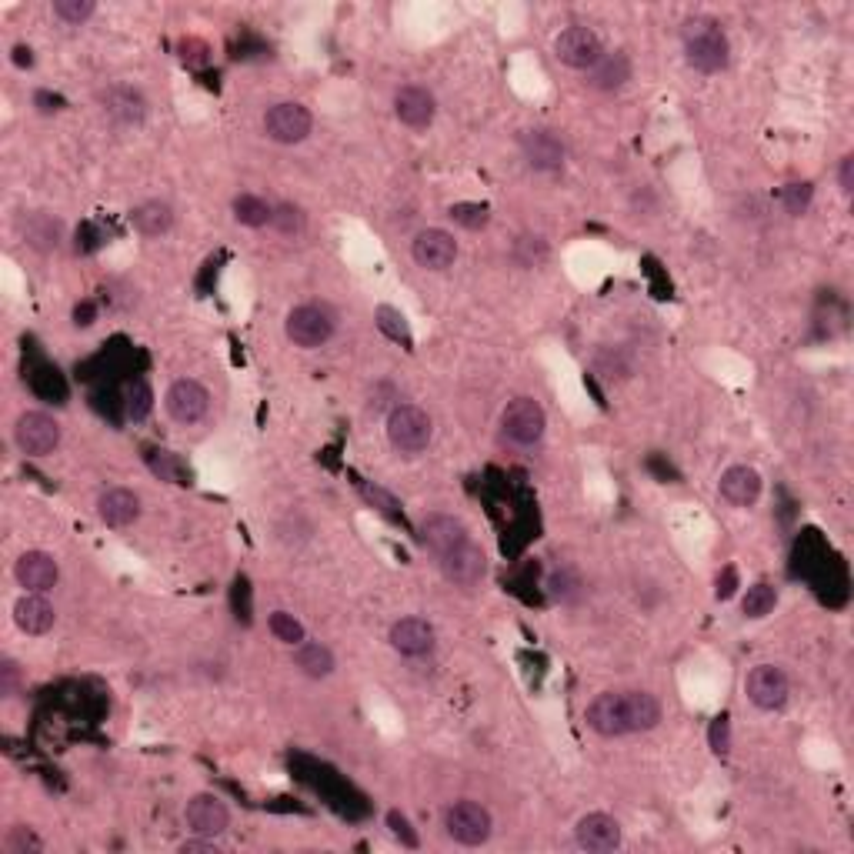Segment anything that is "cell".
<instances>
[{
	"label": "cell",
	"mask_w": 854,
	"mask_h": 854,
	"mask_svg": "<svg viewBox=\"0 0 854 854\" xmlns=\"http://www.w3.org/2000/svg\"><path fill=\"white\" fill-rule=\"evenodd\" d=\"M728 37H724L721 24L714 17H691L684 24V57L694 71L701 74H718L728 67Z\"/></svg>",
	"instance_id": "1"
},
{
	"label": "cell",
	"mask_w": 854,
	"mask_h": 854,
	"mask_svg": "<svg viewBox=\"0 0 854 854\" xmlns=\"http://www.w3.org/2000/svg\"><path fill=\"white\" fill-rule=\"evenodd\" d=\"M337 331V314L331 304L324 301H307L297 304L284 321V334L294 347H304V351H314V347L327 344Z\"/></svg>",
	"instance_id": "2"
},
{
	"label": "cell",
	"mask_w": 854,
	"mask_h": 854,
	"mask_svg": "<svg viewBox=\"0 0 854 854\" xmlns=\"http://www.w3.org/2000/svg\"><path fill=\"white\" fill-rule=\"evenodd\" d=\"M434 424L427 411H421L417 404H397L391 414H387V441H391L394 451L401 454H421L427 444H431Z\"/></svg>",
	"instance_id": "3"
},
{
	"label": "cell",
	"mask_w": 854,
	"mask_h": 854,
	"mask_svg": "<svg viewBox=\"0 0 854 854\" xmlns=\"http://www.w3.org/2000/svg\"><path fill=\"white\" fill-rule=\"evenodd\" d=\"M544 427H548V414H544V407L534 401V397H514V401H508V407L501 411L504 438L521 444V448L538 444L544 438Z\"/></svg>",
	"instance_id": "4"
},
{
	"label": "cell",
	"mask_w": 854,
	"mask_h": 854,
	"mask_svg": "<svg viewBox=\"0 0 854 854\" xmlns=\"http://www.w3.org/2000/svg\"><path fill=\"white\" fill-rule=\"evenodd\" d=\"M444 831L451 834L458 844H468V848H478L491 838L494 831V821H491V811L484 808L478 801H454L448 811H444Z\"/></svg>",
	"instance_id": "5"
},
{
	"label": "cell",
	"mask_w": 854,
	"mask_h": 854,
	"mask_svg": "<svg viewBox=\"0 0 854 854\" xmlns=\"http://www.w3.org/2000/svg\"><path fill=\"white\" fill-rule=\"evenodd\" d=\"M588 728L601 738H621L631 734V701L628 691H604L588 704Z\"/></svg>",
	"instance_id": "6"
},
{
	"label": "cell",
	"mask_w": 854,
	"mask_h": 854,
	"mask_svg": "<svg viewBox=\"0 0 854 854\" xmlns=\"http://www.w3.org/2000/svg\"><path fill=\"white\" fill-rule=\"evenodd\" d=\"M14 441L27 458H47V454H54V448L61 444V424L44 411H27L17 417Z\"/></svg>",
	"instance_id": "7"
},
{
	"label": "cell",
	"mask_w": 854,
	"mask_h": 854,
	"mask_svg": "<svg viewBox=\"0 0 854 854\" xmlns=\"http://www.w3.org/2000/svg\"><path fill=\"white\" fill-rule=\"evenodd\" d=\"M554 57H558L561 64L574 67V71H591V67L604 57L601 37L584 24L564 27V31L554 37Z\"/></svg>",
	"instance_id": "8"
},
{
	"label": "cell",
	"mask_w": 854,
	"mask_h": 854,
	"mask_svg": "<svg viewBox=\"0 0 854 854\" xmlns=\"http://www.w3.org/2000/svg\"><path fill=\"white\" fill-rule=\"evenodd\" d=\"M314 127V117L304 104L297 101H281L267 107L264 114V134L277 144H301Z\"/></svg>",
	"instance_id": "9"
},
{
	"label": "cell",
	"mask_w": 854,
	"mask_h": 854,
	"mask_svg": "<svg viewBox=\"0 0 854 854\" xmlns=\"http://www.w3.org/2000/svg\"><path fill=\"white\" fill-rule=\"evenodd\" d=\"M744 691L754 708L761 711H781L788 704V694H791V684H788V674L774 664H758L751 668L748 681H744Z\"/></svg>",
	"instance_id": "10"
},
{
	"label": "cell",
	"mask_w": 854,
	"mask_h": 854,
	"mask_svg": "<svg viewBox=\"0 0 854 854\" xmlns=\"http://www.w3.org/2000/svg\"><path fill=\"white\" fill-rule=\"evenodd\" d=\"M438 564H441L444 578L451 584H458V588H478L484 581V571H488V558H484V551L471 538L461 541L458 548H451L448 554H441Z\"/></svg>",
	"instance_id": "11"
},
{
	"label": "cell",
	"mask_w": 854,
	"mask_h": 854,
	"mask_svg": "<svg viewBox=\"0 0 854 854\" xmlns=\"http://www.w3.org/2000/svg\"><path fill=\"white\" fill-rule=\"evenodd\" d=\"M164 407L177 424H197L207 417L211 394H207V387L201 381H194V377H181V381H174L167 387Z\"/></svg>",
	"instance_id": "12"
},
{
	"label": "cell",
	"mask_w": 854,
	"mask_h": 854,
	"mask_svg": "<svg viewBox=\"0 0 854 854\" xmlns=\"http://www.w3.org/2000/svg\"><path fill=\"white\" fill-rule=\"evenodd\" d=\"M411 257L424 271H448L458 261V241H454V234L441 231V227H427V231L414 237Z\"/></svg>",
	"instance_id": "13"
},
{
	"label": "cell",
	"mask_w": 854,
	"mask_h": 854,
	"mask_svg": "<svg viewBox=\"0 0 854 854\" xmlns=\"http://www.w3.org/2000/svg\"><path fill=\"white\" fill-rule=\"evenodd\" d=\"M394 114L401 124L414 127V131H424V127H431L434 114H438V101H434V94L427 91V87L404 84V87H397V94H394Z\"/></svg>",
	"instance_id": "14"
},
{
	"label": "cell",
	"mask_w": 854,
	"mask_h": 854,
	"mask_svg": "<svg viewBox=\"0 0 854 854\" xmlns=\"http://www.w3.org/2000/svg\"><path fill=\"white\" fill-rule=\"evenodd\" d=\"M184 818L191 824L194 834H204V838H214V834H224L227 824H231V811L227 804L217 798V794H194L184 808Z\"/></svg>",
	"instance_id": "15"
},
{
	"label": "cell",
	"mask_w": 854,
	"mask_h": 854,
	"mask_svg": "<svg viewBox=\"0 0 854 854\" xmlns=\"http://www.w3.org/2000/svg\"><path fill=\"white\" fill-rule=\"evenodd\" d=\"M14 578H17V584H21V588L34 591V594H44V591L54 588L57 578H61V568H57L54 554H47V551H27V554H21V558H17V564H14Z\"/></svg>",
	"instance_id": "16"
},
{
	"label": "cell",
	"mask_w": 854,
	"mask_h": 854,
	"mask_svg": "<svg viewBox=\"0 0 854 854\" xmlns=\"http://www.w3.org/2000/svg\"><path fill=\"white\" fill-rule=\"evenodd\" d=\"M574 838H578V844L584 851H614L621 844V824L611 818V814L604 811H594V814H584V818L578 821V828H574Z\"/></svg>",
	"instance_id": "17"
},
{
	"label": "cell",
	"mask_w": 854,
	"mask_h": 854,
	"mask_svg": "<svg viewBox=\"0 0 854 854\" xmlns=\"http://www.w3.org/2000/svg\"><path fill=\"white\" fill-rule=\"evenodd\" d=\"M468 538H471L468 528H464L458 518H451V514H431V518L421 524V544L434 554V558L448 554L451 548H458V544Z\"/></svg>",
	"instance_id": "18"
},
{
	"label": "cell",
	"mask_w": 854,
	"mask_h": 854,
	"mask_svg": "<svg viewBox=\"0 0 854 854\" xmlns=\"http://www.w3.org/2000/svg\"><path fill=\"white\" fill-rule=\"evenodd\" d=\"M718 491L731 508H751L761 498V474L748 468V464H734V468L721 474Z\"/></svg>",
	"instance_id": "19"
},
{
	"label": "cell",
	"mask_w": 854,
	"mask_h": 854,
	"mask_svg": "<svg viewBox=\"0 0 854 854\" xmlns=\"http://www.w3.org/2000/svg\"><path fill=\"white\" fill-rule=\"evenodd\" d=\"M391 648L407 658H424L434 651V628L424 618H401L391 624Z\"/></svg>",
	"instance_id": "20"
},
{
	"label": "cell",
	"mask_w": 854,
	"mask_h": 854,
	"mask_svg": "<svg viewBox=\"0 0 854 854\" xmlns=\"http://www.w3.org/2000/svg\"><path fill=\"white\" fill-rule=\"evenodd\" d=\"M97 514L107 528H131L141 518V498L127 488H111L97 498Z\"/></svg>",
	"instance_id": "21"
},
{
	"label": "cell",
	"mask_w": 854,
	"mask_h": 854,
	"mask_svg": "<svg viewBox=\"0 0 854 854\" xmlns=\"http://www.w3.org/2000/svg\"><path fill=\"white\" fill-rule=\"evenodd\" d=\"M521 151L534 171H561L564 144L551 131H528L521 137Z\"/></svg>",
	"instance_id": "22"
},
{
	"label": "cell",
	"mask_w": 854,
	"mask_h": 854,
	"mask_svg": "<svg viewBox=\"0 0 854 854\" xmlns=\"http://www.w3.org/2000/svg\"><path fill=\"white\" fill-rule=\"evenodd\" d=\"M14 621L24 634H47L54 628L57 614H54L51 601L41 598V594H34V591H27L24 598L14 604Z\"/></svg>",
	"instance_id": "23"
},
{
	"label": "cell",
	"mask_w": 854,
	"mask_h": 854,
	"mask_svg": "<svg viewBox=\"0 0 854 854\" xmlns=\"http://www.w3.org/2000/svg\"><path fill=\"white\" fill-rule=\"evenodd\" d=\"M588 77H591V87H598V91H621V87L631 81V57L624 51L604 54L588 71Z\"/></svg>",
	"instance_id": "24"
},
{
	"label": "cell",
	"mask_w": 854,
	"mask_h": 854,
	"mask_svg": "<svg viewBox=\"0 0 854 854\" xmlns=\"http://www.w3.org/2000/svg\"><path fill=\"white\" fill-rule=\"evenodd\" d=\"M104 111L121 124H141L147 117V104L144 97L131 91V87H111L104 94Z\"/></svg>",
	"instance_id": "25"
},
{
	"label": "cell",
	"mask_w": 854,
	"mask_h": 854,
	"mask_svg": "<svg viewBox=\"0 0 854 854\" xmlns=\"http://www.w3.org/2000/svg\"><path fill=\"white\" fill-rule=\"evenodd\" d=\"M294 664L314 681L331 678L334 668H337L331 648H324V644H317V641H301V644H297V648H294Z\"/></svg>",
	"instance_id": "26"
},
{
	"label": "cell",
	"mask_w": 854,
	"mask_h": 854,
	"mask_svg": "<svg viewBox=\"0 0 854 854\" xmlns=\"http://www.w3.org/2000/svg\"><path fill=\"white\" fill-rule=\"evenodd\" d=\"M61 221H54L51 214H27L24 221V241L34 247V251H57L61 247Z\"/></svg>",
	"instance_id": "27"
},
{
	"label": "cell",
	"mask_w": 854,
	"mask_h": 854,
	"mask_svg": "<svg viewBox=\"0 0 854 854\" xmlns=\"http://www.w3.org/2000/svg\"><path fill=\"white\" fill-rule=\"evenodd\" d=\"M131 221L144 237H161L171 231L174 211H171V204H164V201H144L141 207H134Z\"/></svg>",
	"instance_id": "28"
},
{
	"label": "cell",
	"mask_w": 854,
	"mask_h": 854,
	"mask_svg": "<svg viewBox=\"0 0 854 854\" xmlns=\"http://www.w3.org/2000/svg\"><path fill=\"white\" fill-rule=\"evenodd\" d=\"M274 217V207L257 194H241L234 197V221L244 224V227H264L271 224Z\"/></svg>",
	"instance_id": "29"
},
{
	"label": "cell",
	"mask_w": 854,
	"mask_h": 854,
	"mask_svg": "<svg viewBox=\"0 0 854 854\" xmlns=\"http://www.w3.org/2000/svg\"><path fill=\"white\" fill-rule=\"evenodd\" d=\"M374 321H377V331H381L384 337H391L394 344H401V347H411V344H414L411 327H407V317L397 311V307L381 304V307L374 311Z\"/></svg>",
	"instance_id": "30"
},
{
	"label": "cell",
	"mask_w": 854,
	"mask_h": 854,
	"mask_svg": "<svg viewBox=\"0 0 854 854\" xmlns=\"http://www.w3.org/2000/svg\"><path fill=\"white\" fill-rule=\"evenodd\" d=\"M631 701V724L634 731H651L661 721V701L648 691H628Z\"/></svg>",
	"instance_id": "31"
},
{
	"label": "cell",
	"mask_w": 854,
	"mask_h": 854,
	"mask_svg": "<svg viewBox=\"0 0 854 854\" xmlns=\"http://www.w3.org/2000/svg\"><path fill=\"white\" fill-rule=\"evenodd\" d=\"M774 604H778V591L761 581V584H754V588H748V594H744V601H741V611L748 614V618H764V614L774 611Z\"/></svg>",
	"instance_id": "32"
},
{
	"label": "cell",
	"mask_w": 854,
	"mask_h": 854,
	"mask_svg": "<svg viewBox=\"0 0 854 854\" xmlns=\"http://www.w3.org/2000/svg\"><path fill=\"white\" fill-rule=\"evenodd\" d=\"M267 628H271V634L277 641L291 644V648H297V644L304 641V624L287 611H274L271 618H267Z\"/></svg>",
	"instance_id": "33"
},
{
	"label": "cell",
	"mask_w": 854,
	"mask_h": 854,
	"mask_svg": "<svg viewBox=\"0 0 854 854\" xmlns=\"http://www.w3.org/2000/svg\"><path fill=\"white\" fill-rule=\"evenodd\" d=\"M124 411L131 421H144L147 414L154 411V391L147 381H134L127 387V401H124Z\"/></svg>",
	"instance_id": "34"
},
{
	"label": "cell",
	"mask_w": 854,
	"mask_h": 854,
	"mask_svg": "<svg viewBox=\"0 0 854 854\" xmlns=\"http://www.w3.org/2000/svg\"><path fill=\"white\" fill-rule=\"evenodd\" d=\"M361 494L367 498V504H374V508L384 514V518H391L394 524H404V511H401V504H397L394 494H387L384 488H377V484H364Z\"/></svg>",
	"instance_id": "35"
},
{
	"label": "cell",
	"mask_w": 854,
	"mask_h": 854,
	"mask_svg": "<svg viewBox=\"0 0 854 854\" xmlns=\"http://www.w3.org/2000/svg\"><path fill=\"white\" fill-rule=\"evenodd\" d=\"M448 214L454 224L468 227V231H481V227H488L491 221V211L484 204H454Z\"/></svg>",
	"instance_id": "36"
},
{
	"label": "cell",
	"mask_w": 854,
	"mask_h": 854,
	"mask_svg": "<svg viewBox=\"0 0 854 854\" xmlns=\"http://www.w3.org/2000/svg\"><path fill=\"white\" fill-rule=\"evenodd\" d=\"M271 224H274L281 234L294 237V234H301V231H304V214H301V207H294V204H277V207H274Z\"/></svg>",
	"instance_id": "37"
},
{
	"label": "cell",
	"mask_w": 854,
	"mask_h": 854,
	"mask_svg": "<svg viewBox=\"0 0 854 854\" xmlns=\"http://www.w3.org/2000/svg\"><path fill=\"white\" fill-rule=\"evenodd\" d=\"M94 11H97L94 0H54V14L64 24H84Z\"/></svg>",
	"instance_id": "38"
},
{
	"label": "cell",
	"mask_w": 854,
	"mask_h": 854,
	"mask_svg": "<svg viewBox=\"0 0 854 854\" xmlns=\"http://www.w3.org/2000/svg\"><path fill=\"white\" fill-rule=\"evenodd\" d=\"M811 197H814V187L808 181L788 184V187H784V211H788V214H804V211H808V204H811Z\"/></svg>",
	"instance_id": "39"
},
{
	"label": "cell",
	"mask_w": 854,
	"mask_h": 854,
	"mask_svg": "<svg viewBox=\"0 0 854 854\" xmlns=\"http://www.w3.org/2000/svg\"><path fill=\"white\" fill-rule=\"evenodd\" d=\"M147 464H151V471H154L161 481H174V484H181V481H177V478H181V468H177L174 454H167V451H151V454H147Z\"/></svg>",
	"instance_id": "40"
},
{
	"label": "cell",
	"mask_w": 854,
	"mask_h": 854,
	"mask_svg": "<svg viewBox=\"0 0 854 854\" xmlns=\"http://www.w3.org/2000/svg\"><path fill=\"white\" fill-rule=\"evenodd\" d=\"M387 831H391L404 848H417V844H421V838H417L411 828V821H407L401 811H387Z\"/></svg>",
	"instance_id": "41"
},
{
	"label": "cell",
	"mask_w": 854,
	"mask_h": 854,
	"mask_svg": "<svg viewBox=\"0 0 854 854\" xmlns=\"http://www.w3.org/2000/svg\"><path fill=\"white\" fill-rule=\"evenodd\" d=\"M708 744H711L714 754H728L731 751V721H728V714H721V718L711 721Z\"/></svg>",
	"instance_id": "42"
},
{
	"label": "cell",
	"mask_w": 854,
	"mask_h": 854,
	"mask_svg": "<svg viewBox=\"0 0 854 854\" xmlns=\"http://www.w3.org/2000/svg\"><path fill=\"white\" fill-rule=\"evenodd\" d=\"M4 844H7V851H11V854H27V851H41L44 848L41 838H37L31 828H11V834H7Z\"/></svg>",
	"instance_id": "43"
},
{
	"label": "cell",
	"mask_w": 854,
	"mask_h": 854,
	"mask_svg": "<svg viewBox=\"0 0 854 854\" xmlns=\"http://www.w3.org/2000/svg\"><path fill=\"white\" fill-rule=\"evenodd\" d=\"M578 591H581V581L574 578L571 571H561V574H554V578H551V594H554V598L564 601V598H574Z\"/></svg>",
	"instance_id": "44"
},
{
	"label": "cell",
	"mask_w": 854,
	"mask_h": 854,
	"mask_svg": "<svg viewBox=\"0 0 854 854\" xmlns=\"http://www.w3.org/2000/svg\"><path fill=\"white\" fill-rule=\"evenodd\" d=\"M17 681H21V671H17V664L11 658L0 661V691L11 698V694L17 691Z\"/></svg>",
	"instance_id": "45"
},
{
	"label": "cell",
	"mask_w": 854,
	"mask_h": 854,
	"mask_svg": "<svg viewBox=\"0 0 854 854\" xmlns=\"http://www.w3.org/2000/svg\"><path fill=\"white\" fill-rule=\"evenodd\" d=\"M734 588H738V574H734V568H724V574L718 578V601H728Z\"/></svg>",
	"instance_id": "46"
},
{
	"label": "cell",
	"mask_w": 854,
	"mask_h": 854,
	"mask_svg": "<svg viewBox=\"0 0 854 854\" xmlns=\"http://www.w3.org/2000/svg\"><path fill=\"white\" fill-rule=\"evenodd\" d=\"M94 317H97L94 301H81V304L74 307V324H77V327H91Z\"/></svg>",
	"instance_id": "47"
},
{
	"label": "cell",
	"mask_w": 854,
	"mask_h": 854,
	"mask_svg": "<svg viewBox=\"0 0 854 854\" xmlns=\"http://www.w3.org/2000/svg\"><path fill=\"white\" fill-rule=\"evenodd\" d=\"M838 181H841V194H851V191H854V157H844V161H841Z\"/></svg>",
	"instance_id": "48"
},
{
	"label": "cell",
	"mask_w": 854,
	"mask_h": 854,
	"mask_svg": "<svg viewBox=\"0 0 854 854\" xmlns=\"http://www.w3.org/2000/svg\"><path fill=\"white\" fill-rule=\"evenodd\" d=\"M181 851H184V854H194V851L217 854V844H214L211 838H204V834H201V841H184V844H181Z\"/></svg>",
	"instance_id": "49"
},
{
	"label": "cell",
	"mask_w": 854,
	"mask_h": 854,
	"mask_svg": "<svg viewBox=\"0 0 854 854\" xmlns=\"http://www.w3.org/2000/svg\"><path fill=\"white\" fill-rule=\"evenodd\" d=\"M14 64H17V67H31V64H34V51H31V47L17 44V47H14Z\"/></svg>",
	"instance_id": "50"
}]
</instances>
